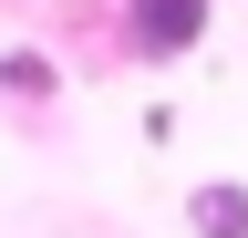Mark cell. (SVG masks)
<instances>
[{"label": "cell", "mask_w": 248, "mask_h": 238, "mask_svg": "<svg viewBox=\"0 0 248 238\" xmlns=\"http://www.w3.org/2000/svg\"><path fill=\"white\" fill-rule=\"evenodd\" d=\"M207 21H217V0H114V32L135 63H186L207 42Z\"/></svg>", "instance_id": "obj_1"}, {"label": "cell", "mask_w": 248, "mask_h": 238, "mask_svg": "<svg viewBox=\"0 0 248 238\" xmlns=\"http://www.w3.org/2000/svg\"><path fill=\"white\" fill-rule=\"evenodd\" d=\"M186 228L197 238H248V187L238 176H197L186 187Z\"/></svg>", "instance_id": "obj_2"}, {"label": "cell", "mask_w": 248, "mask_h": 238, "mask_svg": "<svg viewBox=\"0 0 248 238\" xmlns=\"http://www.w3.org/2000/svg\"><path fill=\"white\" fill-rule=\"evenodd\" d=\"M52 94H62L52 52H31V42H11V52H0V104H52Z\"/></svg>", "instance_id": "obj_3"}]
</instances>
